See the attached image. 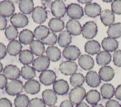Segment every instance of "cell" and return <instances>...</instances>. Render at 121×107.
Segmentation results:
<instances>
[{
    "label": "cell",
    "mask_w": 121,
    "mask_h": 107,
    "mask_svg": "<svg viewBox=\"0 0 121 107\" xmlns=\"http://www.w3.org/2000/svg\"><path fill=\"white\" fill-rule=\"evenodd\" d=\"M48 26L50 30L54 33L61 32L64 27V22L57 18H52L51 19L48 23Z\"/></svg>",
    "instance_id": "obj_28"
},
{
    "label": "cell",
    "mask_w": 121,
    "mask_h": 107,
    "mask_svg": "<svg viewBox=\"0 0 121 107\" xmlns=\"http://www.w3.org/2000/svg\"><path fill=\"white\" fill-rule=\"evenodd\" d=\"M7 25V21L6 18L0 14V30L6 29Z\"/></svg>",
    "instance_id": "obj_49"
},
{
    "label": "cell",
    "mask_w": 121,
    "mask_h": 107,
    "mask_svg": "<svg viewBox=\"0 0 121 107\" xmlns=\"http://www.w3.org/2000/svg\"><path fill=\"white\" fill-rule=\"evenodd\" d=\"M100 49L101 46L99 43L95 40L87 41L85 45V51L91 55L98 53Z\"/></svg>",
    "instance_id": "obj_24"
},
{
    "label": "cell",
    "mask_w": 121,
    "mask_h": 107,
    "mask_svg": "<svg viewBox=\"0 0 121 107\" xmlns=\"http://www.w3.org/2000/svg\"><path fill=\"white\" fill-rule=\"evenodd\" d=\"M34 69L37 72H43L49 67L50 60L47 56L42 55L36 58L33 62Z\"/></svg>",
    "instance_id": "obj_6"
},
{
    "label": "cell",
    "mask_w": 121,
    "mask_h": 107,
    "mask_svg": "<svg viewBox=\"0 0 121 107\" xmlns=\"http://www.w3.org/2000/svg\"><path fill=\"white\" fill-rule=\"evenodd\" d=\"M5 34L8 40H14L17 38L18 35L17 29L14 26L9 25L5 29Z\"/></svg>",
    "instance_id": "obj_41"
},
{
    "label": "cell",
    "mask_w": 121,
    "mask_h": 107,
    "mask_svg": "<svg viewBox=\"0 0 121 107\" xmlns=\"http://www.w3.org/2000/svg\"><path fill=\"white\" fill-rule=\"evenodd\" d=\"M10 2H11L12 3H17L18 2H20L19 0H9Z\"/></svg>",
    "instance_id": "obj_58"
},
{
    "label": "cell",
    "mask_w": 121,
    "mask_h": 107,
    "mask_svg": "<svg viewBox=\"0 0 121 107\" xmlns=\"http://www.w3.org/2000/svg\"><path fill=\"white\" fill-rule=\"evenodd\" d=\"M23 88V84L21 81L14 80L7 83L5 91L9 95L17 96L22 91Z\"/></svg>",
    "instance_id": "obj_2"
},
{
    "label": "cell",
    "mask_w": 121,
    "mask_h": 107,
    "mask_svg": "<svg viewBox=\"0 0 121 107\" xmlns=\"http://www.w3.org/2000/svg\"><path fill=\"white\" fill-rule=\"evenodd\" d=\"M41 2L45 9L46 8H51L52 3V0H41Z\"/></svg>",
    "instance_id": "obj_53"
},
{
    "label": "cell",
    "mask_w": 121,
    "mask_h": 107,
    "mask_svg": "<svg viewBox=\"0 0 121 107\" xmlns=\"http://www.w3.org/2000/svg\"><path fill=\"white\" fill-rule=\"evenodd\" d=\"M78 69L77 64L71 61H65L62 62L59 66L60 72L66 75H72L75 74Z\"/></svg>",
    "instance_id": "obj_9"
},
{
    "label": "cell",
    "mask_w": 121,
    "mask_h": 107,
    "mask_svg": "<svg viewBox=\"0 0 121 107\" xmlns=\"http://www.w3.org/2000/svg\"><path fill=\"white\" fill-rule=\"evenodd\" d=\"M115 98L119 100H121V84L117 86L114 93Z\"/></svg>",
    "instance_id": "obj_51"
},
{
    "label": "cell",
    "mask_w": 121,
    "mask_h": 107,
    "mask_svg": "<svg viewBox=\"0 0 121 107\" xmlns=\"http://www.w3.org/2000/svg\"><path fill=\"white\" fill-rule=\"evenodd\" d=\"M34 59L33 53L28 49L22 51L19 55L20 62L24 65H28L32 63Z\"/></svg>",
    "instance_id": "obj_37"
},
{
    "label": "cell",
    "mask_w": 121,
    "mask_h": 107,
    "mask_svg": "<svg viewBox=\"0 0 121 107\" xmlns=\"http://www.w3.org/2000/svg\"><path fill=\"white\" fill-rule=\"evenodd\" d=\"M47 18V13L43 7L37 6L34 8L32 13L33 21L38 24L44 23Z\"/></svg>",
    "instance_id": "obj_8"
},
{
    "label": "cell",
    "mask_w": 121,
    "mask_h": 107,
    "mask_svg": "<svg viewBox=\"0 0 121 107\" xmlns=\"http://www.w3.org/2000/svg\"><path fill=\"white\" fill-rule=\"evenodd\" d=\"M92 107H104L101 104H96L95 105H93Z\"/></svg>",
    "instance_id": "obj_56"
},
{
    "label": "cell",
    "mask_w": 121,
    "mask_h": 107,
    "mask_svg": "<svg viewBox=\"0 0 121 107\" xmlns=\"http://www.w3.org/2000/svg\"><path fill=\"white\" fill-rule=\"evenodd\" d=\"M50 33L48 28L44 25H39L34 30V36L38 40H43L45 39Z\"/></svg>",
    "instance_id": "obj_35"
},
{
    "label": "cell",
    "mask_w": 121,
    "mask_h": 107,
    "mask_svg": "<svg viewBox=\"0 0 121 107\" xmlns=\"http://www.w3.org/2000/svg\"><path fill=\"white\" fill-rule=\"evenodd\" d=\"M60 107H73V105L70 101L66 100L61 103Z\"/></svg>",
    "instance_id": "obj_52"
},
{
    "label": "cell",
    "mask_w": 121,
    "mask_h": 107,
    "mask_svg": "<svg viewBox=\"0 0 121 107\" xmlns=\"http://www.w3.org/2000/svg\"><path fill=\"white\" fill-rule=\"evenodd\" d=\"M75 107H89L86 103L81 102L77 104Z\"/></svg>",
    "instance_id": "obj_54"
},
{
    "label": "cell",
    "mask_w": 121,
    "mask_h": 107,
    "mask_svg": "<svg viewBox=\"0 0 121 107\" xmlns=\"http://www.w3.org/2000/svg\"></svg>",
    "instance_id": "obj_61"
},
{
    "label": "cell",
    "mask_w": 121,
    "mask_h": 107,
    "mask_svg": "<svg viewBox=\"0 0 121 107\" xmlns=\"http://www.w3.org/2000/svg\"><path fill=\"white\" fill-rule=\"evenodd\" d=\"M2 70H3V65L2 63L0 62V73L2 72Z\"/></svg>",
    "instance_id": "obj_57"
},
{
    "label": "cell",
    "mask_w": 121,
    "mask_h": 107,
    "mask_svg": "<svg viewBox=\"0 0 121 107\" xmlns=\"http://www.w3.org/2000/svg\"><path fill=\"white\" fill-rule=\"evenodd\" d=\"M48 107H58L55 106H49Z\"/></svg>",
    "instance_id": "obj_60"
},
{
    "label": "cell",
    "mask_w": 121,
    "mask_h": 107,
    "mask_svg": "<svg viewBox=\"0 0 121 107\" xmlns=\"http://www.w3.org/2000/svg\"><path fill=\"white\" fill-rule=\"evenodd\" d=\"M85 14L90 17H95L101 13V8L99 5L96 3L86 4L84 8Z\"/></svg>",
    "instance_id": "obj_19"
},
{
    "label": "cell",
    "mask_w": 121,
    "mask_h": 107,
    "mask_svg": "<svg viewBox=\"0 0 121 107\" xmlns=\"http://www.w3.org/2000/svg\"><path fill=\"white\" fill-rule=\"evenodd\" d=\"M57 41V36L56 34L53 32H50L48 36L42 40V42L46 45H53L56 44Z\"/></svg>",
    "instance_id": "obj_42"
},
{
    "label": "cell",
    "mask_w": 121,
    "mask_h": 107,
    "mask_svg": "<svg viewBox=\"0 0 121 107\" xmlns=\"http://www.w3.org/2000/svg\"><path fill=\"white\" fill-rule=\"evenodd\" d=\"M107 33L109 37L117 39L121 36V23H117L109 26Z\"/></svg>",
    "instance_id": "obj_30"
},
{
    "label": "cell",
    "mask_w": 121,
    "mask_h": 107,
    "mask_svg": "<svg viewBox=\"0 0 121 107\" xmlns=\"http://www.w3.org/2000/svg\"><path fill=\"white\" fill-rule=\"evenodd\" d=\"M100 19L105 26H110L114 21V16L110 10L104 9L100 14Z\"/></svg>",
    "instance_id": "obj_26"
},
{
    "label": "cell",
    "mask_w": 121,
    "mask_h": 107,
    "mask_svg": "<svg viewBox=\"0 0 121 107\" xmlns=\"http://www.w3.org/2000/svg\"><path fill=\"white\" fill-rule=\"evenodd\" d=\"M112 12L115 14H121V0H114L111 5Z\"/></svg>",
    "instance_id": "obj_43"
},
{
    "label": "cell",
    "mask_w": 121,
    "mask_h": 107,
    "mask_svg": "<svg viewBox=\"0 0 121 107\" xmlns=\"http://www.w3.org/2000/svg\"><path fill=\"white\" fill-rule=\"evenodd\" d=\"M78 2L81 3H82V4H90L91 2H92V0H78Z\"/></svg>",
    "instance_id": "obj_55"
},
{
    "label": "cell",
    "mask_w": 121,
    "mask_h": 107,
    "mask_svg": "<svg viewBox=\"0 0 121 107\" xmlns=\"http://www.w3.org/2000/svg\"><path fill=\"white\" fill-rule=\"evenodd\" d=\"M43 100L48 106H54L57 100V97L55 92L51 89H46L42 92Z\"/></svg>",
    "instance_id": "obj_16"
},
{
    "label": "cell",
    "mask_w": 121,
    "mask_h": 107,
    "mask_svg": "<svg viewBox=\"0 0 121 107\" xmlns=\"http://www.w3.org/2000/svg\"><path fill=\"white\" fill-rule=\"evenodd\" d=\"M3 75L7 78L12 81L19 78L20 71L16 66L9 65L6 66L4 68Z\"/></svg>",
    "instance_id": "obj_12"
},
{
    "label": "cell",
    "mask_w": 121,
    "mask_h": 107,
    "mask_svg": "<svg viewBox=\"0 0 121 107\" xmlns=\"http://www.w3.org/2000/svg\"><path fill=\"white\" fill-rule=\"evenodd\" d=\"M86 99L87 102L91 105L96 104L100 100V93L95 90H91L86 94Z\"/></svg>",
    "instance_id": "obj_36"
},
{
    "label": "cell",
    "mask_w": 121,
    "mask_h": 107,
    "mask_svg": "<svg viewBox=\"0 0 121 107\" xmlns=\"http://www.w3.org/2000/svg\"><path fill=\"white\" fill-rule=\"evenodd\" d=\"M7 84V78L2 74H0V89H3Z\"/></svg>",
    "instance_id": "obj_50"
},
{
    "label": "cell",
    "mask_w": 121,
    "mask_h": 107,
    "mask_svg": "<svg viewBox=\"0 0 121 107\" xmlns=\"http://www.w3.org/2000/svg\"><path fill=\"white\" fill-rule=\"evenodd\" d=\"M86 96V91L83 87H75L70 91L69 93V99L72 104L77 105L83 100Z\"/></svg>",
    "instance_id": "obj_1"
},
{
    "label": "cell",
    "mask_w": 121,
    "mask_h": 107,
    "mask_svg": "<svg viewBox=\"0 0 121 107\" xmlns=\"http://www.w3.org/2000/svg\"><path fill=\"white\" fill-rule=\"evenodd\" d=\"M111 55L109 52L106 51H102L97 54L96 61L99 66H105L111 62Z\"/></svg>",
    "instance_id": "obj_31"
},
{
    "label": "cell",
    "mask_w": 121,
    "mask_h": 107,
    "mask_svg": "<svg viewBox=\"0 0 121 107\" xmlns=\"http://www.w3.org/2000/svg\"><path fill=\"white\" fill-rule=\"evenodd\" d=\"M56 75L55 73L51 70H46L41 73L39 75L40 82L44 85L49 86L56 81Z\"/></svg>",
    "instance_id": "obj_10"
},
{
    "label": "cell",
    "mask_w": 121,
    "mask_h": 107,
    "mask_svg": "<svg viewBox=\"0 0 121 107\" xmlns=\"http://www.w3.org/2000/svg\"><path fill=\"white\" fill-rule=\"evenodd\" d=\"M53 91L59 95H64L69 91V86L67 82L63 79L56 81L53 85Z\"/></svg>",
    "instance_id": "obj_14"
},
{
    "label": "cell",
    "mask_w": 121,
    "mask_h": 107,
    "mask_svg": "<svg viewBox=\"0 0 121 107\" xmlns=\"http://www.w3.org/2000/svg\"><path fill=\"white\" fill-rule=\"evenodd\" d=\"M103 1H104V2H111L112 1V0H103Z\"/></svg>",
    "instance_id": "obj_59"
},
{
    "label": "cell",
    "mask_w": 121,
    "mask_h": 107,
    "mask_svg": "<svg viewBox=\"0 0 121 107\" xmlns=\"http://www.w3.org/2000/svg\"><path fill=\"white\" fill-rule=\"evenodd\" d=\"M12 104L9 99L2 98L0 99V107H12Z\"/></svg>",
    "instance_id": "obj_46"
},
{
    "label": "cell",
    "mask_w": 121,
    "mask_h": 107,
    "mask_svg": "<svg viewBox=\"0 0 121 107\" xmlns=\"http://www.w3.org/2000/svg\"><path fill=\"white\" fill-rule=\"evenodd\" d=\"M34 35L33 32L28 29H24L21 31L19 35L20 42L25 45L30 44L34 40Z\"/></svg>",
    "instance_id": "obj_29"
},
{
    "label": "cell",
    "mask_w": 121,
    "mask_h": 107,
    "mask_svg": "<svg viewBox=\"0 0 121 107\" xmlns=\"http://www.w3.org/2000/svg\"><path fill=\"white\" fill-rule=\"evenodd\" d=\"M80 54L79 49L74 45L65 47L62 52L63 57L69 61L76 60L79 57Z\"/></svg>",
    "instance_id": "obj_11"
},
{
    "label": "cell",
    "mask_w": 121,
    "mask_h": 107,
    "mask_svg": "<svg viewBox=\"0 0 121 107\" xmlns=\"http://www.w3.org/2000/svg\"><path fill=\"white\" fill-rule=\"evenodd\" d=\"M79 66L85 70H89L93 68L94 66V61L89 55L84 54L81 55L78 60Z\"/></svg>",
    "instance_id": "obj_20"
},
{
    "label": "cell",
    "mask_w": 121,
    "mask_h": 107,
    "mask_svg": "<svg viewBox=\"0 0 121 107\" xmlns=\"http://www.w3.org/2000/svg\"><path fill=\"white\" fill-rule=\"evenodd\" d=\"M101 93L104 99H109L114 95L115 91L114 87L110 83H104L101 87Z\"/></svg>",
    "instance_id": "obj_32"
},
{
    "label": "cell",
    "mask_w": 121,
    "mask_h": 107,
    "mask_svg": "<svg viewBox=\"0 0 121 107\" xmlns=\"http://www.w3.org/2000/svg\"><path fill=\"white\" fill-rule=\"evenodd\" d=\"M67 31L73 35H78L82 32V27L78 21L75 19L69 20L66 25Z\"/></svg>",
    "instance_id": "obj_15"
},
{
    "label": "cell",
    "mask_w": 121,
    "mask_h": 107,
    "mask_svg": "<svg viewBox=\"0 0 121 107\" xmlns=\"http://www.w3.org/2000/svg\"><path fill=\"white\" fill-rule=\"evenodd\" d=\"M7 49L5 45L0 42V60L5 58L7 54Z\"/></svg>",
    "instance_id": "obj_48"
},
{
    "label": "cell",
    "mask_w": 121,
    "mask_h": 107,
    "mask_svg": "<svg viewBox=\"0 0 121 107\" xmlns=\"http://www.w3.org/2000/svg\"><path fill=\"white\" fill-rule=\"evenodd\" d=\"M118 45V42L116 40L109 37L104 38L102 41V48L107 52H112L115 50Z\"/></svg>",
    "instance_id": "obj_22"
},
{
    "label": "cell",
    "mask_w": 121,
    "mask_h": 107,
    "mask_svg": "<svg viewBox=\"0 0 121 107\" xmlns=\"http://www.w3.org/2000/svg\"><path fill=\"white\" fill-rule=\"evenodd\" d=\"M15 12V7L9 0H3L0 2V14L4 17H9Z\"/></svg>",
    "instance_id": "obj_13"
},
{
    "label": "cell",
    "mask_w": 121,
    "mask_h": 107,
    "mask_svg": "<svg viewBox=\"0 0 121 107\" xmlns=\"http://www.w3.org/2000/svg\"><path fill=\"white\" fill-rule=\"evenodd\" d=\"M105 107H121V105L117 101L111 99L106 102Z\"/></svg>",
    "instance_id": "obj_47"
},
{
    "label": "cell",
    "mask_w": 121,
    "mask_h": 107,
    "mask_svg": "<svg viewBox=\"0 0 121 107\" xmlns=\"http://www.w3.org/2000/svg\"><path fill=\"white\" fill-rule=\"evenodd\" d=\"M114 64L118 67H121V50H115L113 55Z\"/></svg>",
    "instance_id": "obj_45"
},
{
    "label": "cell",
    "mask_w": 121,
    "mask_h": 107,
    "mask_svg": "<svg viewBox=\"0 0 121 107\" xmlns=\"http://www.w3.org/2000/svg\"><path fill=\"white\" fill-rule=\"evenodd\" d=\"M97 31L96 24L93 21L86 22L82 28V35L87 39H91L95 36Z\"/></svg>",
    "instance_id": "obj_3"
},
{
    "label": "cell",
    "mask_w": 121,
    "mask_h": 107,
    "mask_svg": "<svg viewBox=\"0 0 121 107\" xmlns=\"http://www.w3.org/2000/svg\"><path fill=\"white\" fill-rule=\"evenodd\" d=\"M10 20L13 26L18 28L25 27L28 23V19L27 16L20 13L13 14L11 16Z\"/></svg>",
    "instance_id": "obj_7"
},
{
    "label": "cell",
    "mask_w": 121,
    "mask_h": 107,
    "mask_svg": "<svg viewBox=\"0 0 121 107\" xmlns=\"http://www.w3.org/2000/svg\"><path fill=\"white\" fill-rule=\"evenodd\" d=\"M70 83L72 86L79 87L82 85L85 82L84 75L80 73L73 74L69 79Z\"/></svg>",
    "instance_id": "obj_40"
},
{
    "label": "cell",
    "mask_w": 121,
    "mask_h": 107,
    "mask_svg": "<svg viewBox=\"0 0 121 107\" xmlns=\"http://www.w3.org/2000/svg\"><path fill=\"white\" fill-rule=\"evenodd\" d=\"M51 9L52 15L59 19L64 16L67 11L65 4L60 0H56L53 1L52 3Z\"/></svg>",
    "instance_id": "obj_4"
},
{
    "label": "cell",
    "mask_w": 121,
    "mask_h": 107,
    "mask_svg": "<svg viewBox=\"0 0 121 107\" xmlns=\"http://www.w3.org/2000/svg\"><path fill=\"white\" fill-rule=\"evenodd\" d=\"M40 84L35 80L31 79L26 82L24 88L25 91L29 94L34 95L38 93L40 91Z\"/></svg>",
    "instance_id": "obj_17"
},
{
    "label": "cell",
    "mask_w": 121,
    "mask_h": 107,
    "mask_svg": "<svg viewBox=\"0 0 121 107\" xmlns=\"http://www.w3.org/2000/svg\"><path fill=\"white\" fill-rule=\"evenodd\" d=\"M19 8L20 11L25 14L28 15L34 10V2L32 0H22L20 1Z\"/></svg>",
    "instance_id": "obj_34"
},
{
    "label": "cell",
    "mask_w": 121,
    "mask_h": 107,
    "mask_svg": "<svg viewBox=\"0 0 121 107\" xmlns=\"http://www.w3.org/2000/svg\"><path fill=\"white\" fill-rule=\"evenodd\" d=\"M98 74L101 80L105 82H108L112 80L113 78L114 71L111 66H105L100 68Z\"/></svg>",
    "instance_id": "obj_21"
},
{
    "label": "cell",
    "mask_w": 121,
    "mask_h": 107,
    "mask_svg": "<svg viewBox=\"0 0 121 107\" xmlns=\"http://www.w3.org/2000/svg\"><path fill=\"white\" fill-rule=\"evenodd\" d=\"M29 102L27 96L25 94H19L15 99L14 105L15 107H28Z\"/></svg>",
    "instance_id": "obj_39"
},
{
    "label": "cell",
    "mask_w": 121,
    "mask_h": 107,
    "mask_svg": "<svg viewBox=\"0 0 121 107\" xmlns=\"http://www.w3.org/2000/svg\"><path fill=\"white\" fill-rule=\"evenodd\" d=\"M85 79L87 85L93 88L98 87L101 83V79L99 76L96 72L94 71H90L87 72Z\"/></svg>",
    "instance_id": "obj_18"
},
{
    "label": "cell",
    "mask_w": 121,
    "mask_h": 107,
    "mask_svg": "<svg viewBox=\"0 0 121 107\" xmlns=\"http://www.w3.org/2000/svg\"><path fill=\"white\" fill-rule=\"evenodd\" d=\"M29 107H46L43 101L40 99L35 98L30 100Z\"/></svg>",
    "instance_id": "obj_44"
},
{
    "label": "cell",
    "mask_w": 121,
    "mask_h": 107,
    "mask_svg": "<svg viewBox=\"0 0 121 107\" xmlns=\"http://www.w3.org/2000/svg\"><path fill=\"white\" fill-rule=\"evenodd\" d=\"M68 16L72 19H79L84 15L82 8L78 4L71 3L67 8Z\"/></svg>",
    "instance_id": "obj_5"
},
{
    "label": "cell",
    "mask_w": 121,
    "mask_h": 107,
    "mask_svg": "<svg viewBox=\"0 0 121 107\" xmlns=\"http://www.w3.org/2000/svg\"><path fill=\"white\" fill-rule=\"evenodd\" d=\"M45 52L47 58L51 61L56 62L60 58V49L56 46H51L48 47Z\"/></svg>",
    "instance_id": "obj_23"
},
{
    "label": "cell",
    "mask_w": 121,
    "mask_h": 107,
    "mask_svg": "<svg viewBox=\"0 0 121 107\" xmlns=\"http://www.w3.org/2000/svg\"><path fill=\"white\" fill-rule=\"evenodd\" d=\"M31 52L37 56L42 55L44 52V46L42 41L39 40H34L30 44Z\"/></svg>",
    "instance_id": "obj_27"
},
{
    "label": "cell",
    "mask_w": 121,
    "mask_h": 107,
    "mask_svg": "<svg viewBox=\"0 0 121 107\" xmlns=\"http://www.w3.org/2000/svg\"><path fill=\"white\" fill-rule=\"evenodd\" d=\"M72 37L71 34L66 30L62 31L59 35L58 43L61 47H66L71 42Z\"/></svg>",
    "instance_id": "obj_33"
},
{
    "label": "cell",
    "mask_w": 121,
    "mask_h": 107,
    "mask_svg": "<svg viewBox=\"0 0 121 107\" xmlns=\"http://www.w3.org/2000/svg\"><path fill=\"white\" fill-rule=\"evenodd\" d=\"M22 48V46L19 41L17 40H13L8 45L7 50L10 55L16 56L20 53Z\"/></svg>",
    "instance_id": "obj_25"
},
{
    "label": "cell",
    "mask_w": 121,
    "mask_h": 107,
    "mask_svg": "<svg viewBox=\"0 0 121 107\" xmlns=\"http://www.w3.org/2000/svg\"><path fill=\"white\" fill-rule=\"evenodd\" d=\"M20 74L23 78L28 80L32 79L36 75L35 69L29 66H25L22 67Z\"/></svg>",
    "instance_id": "obj_38"
}]
</instances>
